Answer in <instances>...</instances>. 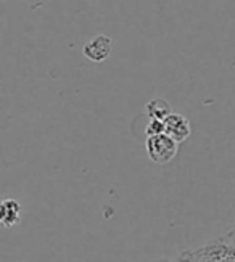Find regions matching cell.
Returning a JSON list of instances; mask_svg holds the SVG:
<instances>
[{
  "mask_svg": "<svg viewBox=\"0 0 235 262\" xmlns=\"http://www.w3.org/2000/svg\"><path fill=\"white\" fill-rule=\"evenodd\" d=\"M111 50H113V42H111L108 36H103V34L95 36L92 40L86 42V45L82 47L84 56L94 63H103L111 55Z\"/></svg>",
  "mask_w": 235,
  "mask_h": 262,
  "instance_id": "obj_2",
  "label": "cell"
},
{
  "mask_svg": "<svg viewBox=\"0 0 235 262\" xmlns=\"http://www.w3.org/2000/svg\"><path fill=\"white\" fill-rule=\"evenodd\" d=\"M145 150L148 158L156 164H166L174 159L179 151V143L171 139L167 134H158L147 137L145 140Z\"/></svg>",
  "mask_w": 235,
  "mask_h": 262,
  "instance_id": "obj_1",
  "label": "cell"
},
{
  "mask_svg": "<svg viewBox=\"0 0 235 262\" xmlns=\"http://www.w3.org/2000/svg\"><path fill=\"white\" fill-rule=\"evenodd\" d=\"M21 219V204L13 200V198H8L2 203L0 206V222L5 227V229H10L19 222Z\"/></svg>",
  "mask_w": 235,
  "mask_h": 262,
  "instance_id": "obj_4",
  "label": "cell"
},
{
  "mask_svg": "<svg viewBox=\"0 0 235 262\" xmlns=\"http://www.w3.org/2000/svg\"><path fill=\"white\" fill-rule=\"evenodd\" d=\"M145 113H147V116L150 119L164 121L173 113V110H171V105L167 103L164 98L156 97V98H152L148 103L145 105Z\"/></svg>",
  "mask_w": 235,
  "mask_h": 262,
  "instance_id": "obj_5",
  "label": "cell"
},
{
  "mask_svg": "<svg viewBox=\"0 0 235 262\" xmlns=\"http://www.w3.org/2000/svg\"><path fill=\"white\" fill-rule=\"evenodd\" d=\"M163 122H164V134L169 135L177 143L185 142L190 137V134H192L190 121L185 116L179 115V113H171Z\"/></svg>",
  "mask_w": 235,
  "mask_h": 262,
  "instance_id": "obj_3",
  "label": "cell"
},
{
  "mask_svg": "<svg viewBox=\"0 0 235 262\" xmlns=\"http://www.w3.org/2000/svg\"><path fill=\"white\" fill-rule=\"evenodd\" d=\"M158 134H164V122L156 121V119H150L147 127H145V135L152 137V135H158Z\"/></svg>",
  "mask_w": 235,
  "mask_h": 262,
  "instance_id": "obj_6",
  "label": "cell"
}]
</instances>
